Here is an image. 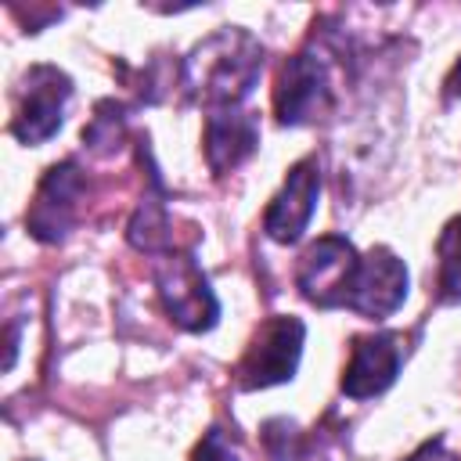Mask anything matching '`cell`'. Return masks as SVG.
<instances>
[{
	"instance_id": "ba28073f",
	"label": "cell",
	"mask_w": 461,
	"mask_h": 461,
	"mask_svg": "<svg viewBox=\"0 0 461 461\" xmlns=\"http://www.w3.org/2000/svg\"><path fill=\"white\" fill-rule=\"evenodd\" d=\"M79 194H83V173L76 162H58L43 173L40 187H36V198L25 212V227L36 241H61L76 220V209H79Z\"/></svg>"
},
{
	"instance_id": "7a4b0ae2",
	"label": "cell",
	"mask_w": 461,
	"mask_h": 461,
	"mask_svg": "<svg viewBox=\"0 0 461 461\" xmlns=\"http://www.w3.org/2000/svg\"><path fill=\"white\" fill-rule=\"evenodd\" d=\"M155 288L173 324L184 331H209L220 317V303L209 288V277L187 252H166L155 259Z\"/></svg>"
},
{
	"instance_id": "6da1fadb",
	"label": "cell",
	"mask_w": 461,
	"mask_h": 461,
	"mask_svg": "<svg viewBox=\"0 0 461 461\" xmlns=\"http://www.w3.org/2000/svg\"><path fill=\"white\" fill-rule=\"evenodd\" d=\"M263 68V47L252 32L227 25L191 47L180 68V83L191 101L216 108H234L256 86Z\"/></svg>"
},
{
	"instance_id": "e0dca14e",
	"label": "cell",
	"mask_w": 461,
	"mask_h": 461,
	"mask_svg": "<svg viewBox=\"0 0 461 461\" xmlns=\"http://www.w3.org/2000/svg\"><path fill=\"white\" fill-rule=\"evenodd\" d=\"M447 97H461V61L450 68V76H447Z\"/></svg>"
},
{
	"instance_id": "30bf717a",
	"label": "cell",
	"mask_w": 461,
	"mask_h": 461,
	"mask_svg": "<svg viewBox=\"0 0 461 461\" xmlns=\"http://www.w3.org/2000/svg\"><path fill=\"white\" fill-rule=\"evenodd\" d=\"M403 360V346L400 335L393 331H375V335H360L349 346V364L342 371V393L349 400H367L385 393L396 382Z\"/></svg>"
},
{
	"instance_id": "3957f363",
	"label": "cell",
	"mask_w": 461,
	"mask_h": 461,
	"mask_svg": "<svg viewBox=\"0 0 461 461\" xmlns=\"http://www.w3.org/2000/svg\"><path fill=\"white\" fill-rule=\"evenodd\" d=\"M303 339H306V328L299 317L277 313V317L263 321L238 364V385L241 389H270V385L288 382L299 367Z\"/></svg>"
},
{
	"instance_id": "9c48e42d",
	"label": "cell",
	"mask_w": 461,
	"mask_h": 461,
	"mask_svg": "<svg viewBox=\"0 0 461 461\" xmlns=\"http://www.w3.org/2000/svg\"><path fill=\"white\" fill-rule=\"evenodd\" d=\"M317 194H321V166H317V158L310 155V158H299V162L288 169L281 191H277L274 202L267 205V212H263V230H267V238H274V241H281V245L299 241L303 230H306L310 220H313Z\"/></svg>"
},
{
	"instance_id": "5bb4252c",
	"label": "cell",
	"mask_w": 461,
	"mask_h": 461,
	"mask_svg": "<svg viewBox=\"0 0 461 461\" xmlns=\"http://www.w3.org/2000/svg\"><path fill=\"white\" fill-rule=\"evenodd\" d=\"M119 133H122V119H119V108L112 101L97 104V115L94 122L83 130V144H90L94 151H112L119 144Z\"/></svg>"
},
{
	"instance_id": "9a60e30c",
	"label": "cell",
	"mask_w": 461,
	"mask_h": 461,
	"mask_svg": "<svg viewBox=\"0 0 461 461\" xmlns=\"http://www.w3.org/2000/svg\"><path fill=\"white\" fill-rule=\"evenodd\" d=\"M194 461H241V457H238V450L227 443V436L220 429H209L202 436L198 450H194Z\"/></svg>"
},
{
	"instance_id": "5b68a950",
	"label": "cell",
	"mask_w": 461,
	"mask_h": 461,
	"mask_svg": "<svg viewBox=\"0 0 461 461\" xmlns=\"http://www.w3.org/2000/svg\"><path fill=\"white\" fill-rule=\"evenodd\" d=\"M357 249L339 238V234H324L317 238L303 256H299V267H295V285L303 292L306 303L321 306V310H335V306H346L349 299V288H353V277H357Z\"/></svg>"
},
{
	"instance_id": "2e32d148",
	"label": "cell",
	"mask_w": 461,
	"mask_h": 461,
	"mask_svg": "<svg viewBox=\"0 0 461 461\" xmlns=\"http://www.w3.org/2000/svg\"><path fill=\"white\" fill-rule=\"evenodd\" d=\"M407 461H450V454L443 450V439H429L418 454H411Z\"/></svg>"
},
{
	"instance_id": "4fadbf2b",
	"label": "cell",
	"mask_w": 461,
	"mask_h": 461,
	"mask_svg": "<svg viewBox=\"0 0 461 461\" xmlns=\"http://www.w3.org/2000/svg\"><path fill=\"white\" fill-rule=\"evenodd\" d=\"M436 256H439V277H436L439 299L461 303V216H454L436 238Z\"/></svg>"
},
{
	"instance_id": "7c38bea8",
	"label": "cell",
	"mask_w": 461,
	"mask_h": 461,
	"mask_svg": "<svg viewBox=\"0 0 461 461\" xmlns=\"http://www.w3.org/2000/svg\"><path fill=\"white\" fill-rule=\"evenodd\" d=\"M126 238L130 245L144 249V252H158V249H169V216H166V202L158 191L144 194L130 227H126Z\"/></svg>"
},
{
	"instance_id": "8fae6325",
	"label": "cell",
	"mask_w": 461,
	"mask_h": 461,
	"mask_svg": "<svg viewBox=\"0 0 461 461\" xmlns=\"http://www.w3.org/2000/svg\"><path fill=\"white\" fill-rule=\"evenodd\" d=\"M259 148V119L245 112L241 104L234 108H216L205 119V162L216 176L238 169L252 151Z\"/></svg>"
},
{
	"instance_id": "277c9868",
	"label": "cell",
	"mask_w": 461,
	"mask_h": 461,
	"mask_svg": "<svg viewBox=\"0 0 461 461\" xmlns=\"http://www.w3.org/2000/svg\"><path fill=\"white\" fill-rule=\"evenodd\" d=\"M72 97V79L54 65H32L18 83V101L11 115V133L22 144H43L61 130L65 104Z\"/></svg>"
},
{
	"instance_id": "52a82bcc",
	"label": "cell",
	"mask_w": 461,
	"mask_h": 461,
	"mask_svg": "<svg viewBox=\"0 0 461 461\" xmlns=\"http://www.w3.org/2000/svg\"><path fill=\"white\" fill-rule=\"evenodd\" d=\"M403 299H407V267H403V259L393 249L375 245L357 263V277H353L346 306L353 313L367 317V321H382V317L396 313Z\"/></svg>"
},
{
	"instance_id": "8992f818",
	"label": "cell",
	"mask_w": 461,
	"mask_h": 461,
	"mask_svg": "<svg viewBox=\"0 0 461 461\" xmlns=\"http://www.w3.org/2000/svg\"><path fill=\"white\" fill-rule=\"evenodd\" d=\"M331 97H335L331 76L321 54L303 50L281 65V76L274 86V112L285 126H303V122L328 115Z\"/></svg>"
}]
</instances>
